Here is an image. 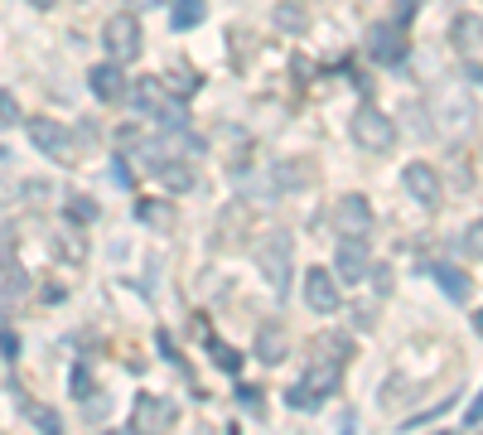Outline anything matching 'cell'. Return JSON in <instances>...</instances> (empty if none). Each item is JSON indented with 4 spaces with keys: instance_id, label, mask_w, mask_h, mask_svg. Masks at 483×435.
I'll list each match as a JSON object with an SVG mask.
<instances>
[{
    "instance_id": "cell-1",
    "label": "cell",
    "mask_w": 483,
    "mask_h": 435,
    "mask_svg": "<svg viewBox=\"0 0 483 435\" xmlns=\"http://www.w3.org/2000/svg\"><path fill=\"white\" fill-rule=\"evenodd\" d=\"M131 102L140 107V117L160 121L165 131H184V126H189V111H184V102L165 92L160 78H140L136 88H131Z\"/></svg>"
},
{
    "instance_id": "cell-2",
    "label": "cell",
    "mask_w": 483,
    "mask_h": 435,
    "mask_svg": "<svg viewBox=\"0 0 483 435\" xmlns=\"http://www.w3.org/2000/svg\"><path fill=\"white\" fill-rule=\"evenodd\" d=\"M348 131H353V140H358L363 150H373V156H387V150L396 146V126H392V117H387L382 107H373V102H363L358 111H353Z\"/></svg>"
},
{
    "instance_id": "cell-3",
    "label": "cell",
    "mask_w": 483,
    "mask_h": 435,
    "mask_svg": "<svg viewBox=\"0 0 483 435\" xmlns=\"http://www.w3.org/2000/svg\"><path fill=\"white\" fill-rule=\"evenodd\" d=\"M290 257H295L290 232H271L257 247V266H261V276H266V286H271L276 300H286V290H290Z\"/></svg>"
},
{
    "instance_id": "cell-4",
    "label": "cell",
    "mask_w": 483,
    "mask_h": 435,
    "mask_svg": "<svg viewBox=\"0 0 483 435\" xmlns=\"http://www.w3.org/2000/svg\"><path fill=\"white\" fill-rule=\"evenodd\" d=\"M24 126H30V140H34L39 156H49V160H59V165H78V140H73V131H68L63 121L30 117Z\"/></svg>"
},
{
    "instance_id": "cell-5",
    "label": "cell",
    "mask_w": 483,
    "mask_h": 435,
    "mask_svg": "<svg viewBox=\"0 0 483 435\" xmlns=\"http://www.w3.org/2000/svg\"><path fill=\"white\" fill-rule=\"evenodd\" d=\"M102 44H107V53L117 63H136L140 59V20H136V10H121V15H111L107 24H102Z\"/></svg>"
},
{
    "instance_id": "cell-6",
    "label": "cell",
    "mask_w": 483,
    "mask_h": 435,
    "mask_svg": "<svg viewBox=\"0 0 483 435\" xmlns=\"http://www.w3.org/2000/svg\"><path fill=\"white\" fill-rule=\"evenodd\" d=\"M367 271H373V257H367V237L344 232V242H338V251H334V276L348 280V286H358V280H367Z\"/></svg>"
},
{
    "instance_id": "cell-7",
    "label": "cell",
    "mask_w": 483,
    "mask_h": 435,
    "mask_svg": "<svg viewBox=\"0 0 483 435\" xmlns=\"http://www.w3.org/2000/svg\"><path fill=\"white\" fill-rule=\"evenodd\" d=\"M338 300H344V296H338V276L324 271V266H309V271H305V305H309V310H315V315H334Z\"/></svg>"
},
{
    "instance_id": "cell-8",
    "label": "cell",
    "mask_w": 483,
    "mask_h": 435,
    "mask_svg": "<svg viewBox=\"0 0 483 435\" xmlns=\"http://www.w3.org/2000/svg\"><path fill=\"white\" fill-rule=\"evenodd\" d=\"M367 53H373L377 63H402L406 59V24H373L367 30Z\"/></svg>"
},
{
    "instance_id": "cell-9",
    "label": "cell",
    "mask_w": 483,
    "mask_h": 435,
    "mask_svg": "<svg viewBox=\"0 0 483 435\" xmlns=\"http://www.w3.org/2000/svg\"><path fill=\"white\" fill-rule=\"evenodd\" d=\"M402 184H406V194H411V199H416L421 208H435L440 199H445V189H440V175L431 170V165H406V170H402Z\"/></svg>"
},
{
    "instance_id": "cell-10",
    "label": "cell",
    "mask_w": 483,
    "mask_h": 435,
    "mask_svg": "<svg viewBox=\"0 0 483 435\" xmlns=\"http://www.w3.org/2000/svg\"><path fill=\"white\" fill-rule=\"evenodd\" d=\"M175 402H165V397H150V392H140L136 397V411H131V430H150V426H175Z\"/></svg>"
},
{
    "instance_id": "cell-11",
    "label": "cell",
    "mask_w": 483,
    "mask_h": 435,
    "mask_svg": "<svg viewBox=\"0 0 483 435\" xmlns=\"http://www.w3.org/2000/svg\"><path fill=\"white\" fill-rule=\"evenodd\" d=\"M334 222L344 232H353V237H367V228H373V208H367L363 194H344L338 208H334Z\"/></svg>"
},
{
    "instance_id": "cell-12",
    "label": "cell",
    "mask_w": 483,
    "mask_h": 435,
    "mask_svg": "<svg viewBox=\"0 0 483 435\" xmlns=\"http://www.w3.org/2000/svg\"><path fill=\"white\" fill-rule=\"evenodd\" d=\"M309 179H315L309 160H276L271 165V194H300V189H309Z\"/></svg>"
},
{
    "instance_id": "cell-13",
    "label": "cell",
    "mask_w": 483,
    "mask_h": 435,
    "mask_svg": "<svg viewBox=\"0 0 483 435\" xmlns=\"http://www.w3.org/2000/svg\"><path fill=\"white\" fill-rule=\"evenodd\" d=\"M88 88L97 102H121L126 97V78H121V63L111 59V63H97L92 73H88Z\"/></svg>"
},
{
    "instance_id": "cell-14",
    "label": "cell",
    "mask_w": 483,
    "mask_h": 435,
    "mask_svg": "<svg viewBox=\"0 0 483 435\" xmlns=\"http://www.w3.org/2000/svg\"><path fill=\"white\" fill-rule=\"evenodd\" d=\"M348 354H353V339H348V334H338V329L319 334V339L309 344V363H334V368H344Z\"/></svg>"
},
{
    "instance_id": "cell-15",
    "label": "cell",
    "mask_w": 483,
    "mask_h": 435,
    "mask_svg": "<svg viewBox=\"0 0 483 435\" xmlns=\"http://www.w3.org/2000/svg\"><path fill=\"white\" fill-rule=\"evenodd\" d=\"M425 276H431L450 300H469V290H474V286H469V276L459 271V266H450V261H431V266H425Z\"/></svg>"
},
{
    "instance_id": "cell-16",
    "label": "cell",
    "mask_w": 483,
    "mask_h": 435,
    "mask_svg": "<svg viewBox=\"0 0 483 435\" xmlns=\"http://www.w3.org/2000/svg\"><path fill=\"white\" fill-rule=\"evenodd\" d=\"M271 24L286 34H305L309 30V10L300 5V0H280V5L271 10Z\"/></svg>"
},
{
    "instance_id": "cell-17",
    "label": "cell",
    "mask_w": 483,
    "mask_h": 435,
    "mask_svg": "<svg viewBox=\"0 0 483 435\" xmlns=\"http://www.w3.org/2000/svg\"><path fill=\"white\" fill-rule=\"evenodd\" d=\"M286 348H290V339H286V329H280V325H266V329L257 334V358L271 363V368L286 358Z\"/></svg>"
},
{
    "instance_id": "cell-18",
    "label": "cell",
    "mask_w": 483,
    "mask_h": 435,
    "mask_svg": "<svg viewBox=\"0 0 483 435\" xmlns=\"http://www.w3.org/2000/svg\"><path fill=\"white\" fill-rule=\"evenodd\" d=\"M204 20H208V0H175V10H169L175 30H198Z\"/></svg>"
},
{
    "instance_id": "cell-19",
    "label": "cell",
    "mask_w": 483,
    "mask_h": 435,
    "mask_svg": "<svg viewBox=\"0 0 483 435\" xmlns=\"http://www.w3.org/2000/svg\"><path fill=\"white\" fill-rule=\"evenodd\" d=\"M450 39H454L459 49H478V44H483V20H478V15H454Z\"/></svg>"
},
{
    "instance_id": "cell-20",
    "label": "cell",
    "mask_w": 483,
    "mask_h": 435,
    "mask_svg": "<svg viewBox=\"0 0 483 435\" xmlns=\"http://www.w3.org/2000/svg\"><path fill=\"white\" fill-rule=\"evenodd\" d=\"M68 222H78V228H88V222H97V203L88 199V194H73V199L63 203Z\"/></svg>"
},
{
    "instance_id": "cell-21",
    "label": "cell",
    "mask_w": 483,
    "mask_h": 435,
    "mask_svg": "<svg viewBox=\"0 0 483 435\" xmlns=\"http://www.w3.org/2000/svg\"><path fill=\"white\" fill-rule=\"evenodd\" d=\"M136 213H140V222H150V228H169V222H175V208H169V203H140L136 208Z\"/></svg>"
},
{
    "instance_id": "cell-22",
    "label": "cell",
    "mask_w": 483,
    "mask_h": 435,
    "mask_svg": "<svg viewBox=\"0 0 483 435\" xmlns=\"http://www.w3.org/2000/svg\"><path fill=\"white\" fill-rule=\"evenodd\" d=\"M24 416H30V421H34L39 430H49V435H59V430H63L59 411H49V406H34V402H30V406H24Z\"/></svg>"
},
{
    "instance_id": "cell-23",
    "label": "cell",
    "mask_w": 483,
    "mask_h": 435,
    "mask_svg": "<svg viewBox=\"0 0 483 435\" xmlns=\"http://www.w3.org/2000/svg\"><path fill=\"white\" fill-rule=\"evenodd\" d=\"M459 242H464V251H469V257H474V261H483V218H478V222H469Z\"/></svg>"
},
{
    "instance_id": "cell-24",
    "label": "cell",
    "mask_w": 483,
    "mask_h": 435,
    "mask_svg": "<svg viewBox=\"0 0 483 435\" xmlns=\"http://www.w3.org/2000/svg\"><path fill=\"white\" fill-rule=\"evenodd\" d=\"M213 363H218V368H227V373H237V368H242V354H237V348H227V344L213 339Z\"/></svg>"
},
{
    "instance_id": "cell-25",
    "label": "cell",
    "mask_w": 483,
    "mask_h": 435,
    "mask_svg": "<svg viewBox=\"0 0 483 435\" xmlns=\"http://www.w3.org/2000/svg\"><path fill=\"white\" fill-rule=\"evenodd\" d=\"M15 121H24L20 117V102L10 92H0V126H15Z\"/></svg>"
},
{
    "instance_id": "cell-26",
    "label": "cell",
    "mask_w": 483,
    "mask_h": 435,
    "mask_svg": "<svg viewBox=\"0 0 483 435\" xmlns=\"http://www.w3.org/2000/svg\"><path fill=\"white\" fill-rule=\"evenodd\" d=\"M175 78H179V82H175V88H179V97H189V92H198V88H204V78H198V73H189V68H179Z\"/></svg>"
},
{
    "instance_id": "cell-27",
    "label": "cell",
    "mask_w": 483,
    "mask_h": 435,
    "mask_svg": "<svg viewBox=\"0 0 483 435\" xmlns=\"http://www.w3.org/2000/svg\"><path fill=\"white\" fill-rule=\"evenodd\" d=\"M73 397H78V402L92 397V377H88V368H73Z\"/></svg>"
},
{
    "instance_id": "cell-28",
    "label": "cell",
    "mask_w": 483,
    "mask_h": 435,
    "mask_svg": "<svg viewBox=\"0 0 483 435\" xmlns=\"http://www.w3.org/2000/svg\"><path fill=\"white\" fill-rule=\"evenodd\" d=\"M416 5H421V0H396V10H392V20H396V24H406L411 15H416Z\"/></svg>"
},
{
    "instance_id": "cell-29",
    "label": "cell",
    "mask_w": 483,
    "mask_h": 435,
    "mask_svg": "<svg viewBox=\"0 0 483 435\" xmlns=\"http://www.w3.org/2000/svg\"><path fill=\"white\" fill-rule=\"evenodd\" d=\"M464 426H483V392L474 397V406H469V411H464Z\"/></svg>"
},
{
    "instance_id": "cell-30",
    "label": "cell",
    "mask_w": 483,
    "mask_h": 435,
    "mask_svg": "<svg viewBox=\"0 0 483 435\" xmlns=\"http://www.w3.org/2000/svg\"><path fill=\"white\" fill-rule=\"evenodd\" d=\"M373 276H377V290H382V296H387V290H392V271H387V266H377Z\"/></svg>"
},
{
    "instance_id": "cell-31",
    "label": "cell",
    "mask_w": 483,
    "mask_h": 435,
    "mask_svg": "<svg viewBox=\"0 0 483 435\" xmlns=\"http://www.w3.org/2000/svg\"><path fill=\"white\" fill-rule=\"evenodd\" d=\"M111 179H117V184H131V170H126V165L117 160V165H111Z\"/></svg>"
},
{
    "instance_id": "cell-32",
    "label": "cell",
    "mask_w": 483,
    "mask_h": 435,
    "mask_svg": "<svg viewBox=\"0 0 483 435\" xmlns=\"http://www.w3.org/2000/svg\"><path fill=\"white\" fill-rule=\"evenodd\" d=\"M126 5H136V10H150V5H169V0H126Z\"/></svg>"
},
{
    "instance_id": "cell-33",
    "label": "cell",
    "mask_w": 483,
    "mask_h": 435,
    "mask_svg": "<svg viewBox=\"0 0 483 435\" xmlns=\"http://www.w3.org/2000/svg\"><path fill=\"white\" fill-rule=\"evenodd\" d=\"M469 78H474L478 88H483V68H478V63H469Z\"/></svg>"
},
{
    "instance_id": "cell-34",
    "label": "cell",
    "mask_w": 483,
    "mask_h": 435,
    "mask_svg": "<svg viewBox=\"0 0 483 435\" xmlns=\"http://www.w3.org/2000/svg\"><path fill=\"white\" fill-rule=\"evenodd\" d=\"M30 5H39V10H53V5H59V0H30Z\"/></svg>"
},
{
    "instance_id": "cell-35",
    "label": "cell",
    "mask_w": 483,
    "mask_h": 435,
    "mask_svg": "<svg viewBox=\"0 0 483 435\" xmlns=\"http://www.w3.org/2000/svg\"><path fill=\"white\" fill-rule=\"evenodd\" d=\"M474 329L483 334V310H474Z\"/></svg>"
}]
</instances>
